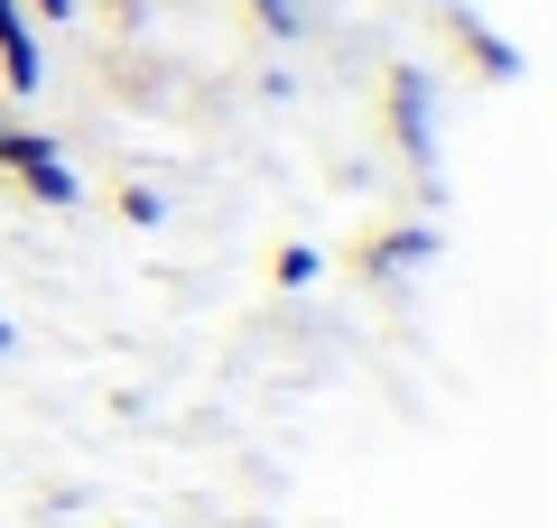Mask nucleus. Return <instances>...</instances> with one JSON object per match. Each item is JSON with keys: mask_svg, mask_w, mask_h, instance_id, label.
Instances as JSON below:
<instances>
[{"mask_svg": "<svg viewBox=\"0 0 557 528\" xmlns=\"http://www.w3.org/2000/svg\"><path fill=\"white\" fill-rule=\"evenodd\" d=\"M0 84H10V93H38L47 84V56H38V28H28V10L20 0H0Z\"/></svg>", "mask_w": 557, "mask_h": 528, "instance_id": "nucleus-3", "label": "nucleus"}, {"mask_svg": "<svg viewBox=\"0 0 557 528\" xmlns=\"http://www.w3.org/2000/svg\"><path fill=\"white\" fill-rule=\"evenodd\" d=\"M0 176H20L28 204H75V196H84L75 158H65L47 130H0Z\"/></svg>", "mask_w": 557, "mask_h": 528, "instance_id": "nucleus-1", "label": "nucleus"}, {"mask_svg": "<svg viewBox=\"0 0 557 528\" xmlns=\"http://www.w3.org/2000/svg\"><path fill=\"white\" fill-rule=\"evenodd\" d=\"M391 130L409 149V167H437V75L428 65H399L391 75Z\"/></svg>", "mask_w": 557, "mask_h": 528, "instance_id": "nucleus-2", "label": "nucleus"}, {"mask_svg": "<svg viewBox=\"0 0 557 528\" xmlns=\"http://www.w3.org/2000/svg\"><path fill=\"white\" fill-rule=\"evenodd\" d=\"M418 10H437V20H446V10H465V0H418Z\"/></svg>", "mask_w": 557, "mask_h": 528, "instance_id": "nucleus-11", "label": "nucleus"}, {"mask_svg": "<svg viewBox=\"0 0 557 528\" xmlns=\"http://www.w3.org/2000/svg\"><path fill=\"white\" fill-rule=\"evenodd\" d=\"M317 269H325V251L317 241H288V251H278V288L298 297V288H317Z\"/></svg>", "mask_w": 557, "mask_h": 528, "instance_id": "nucleus-6", "label": "nucleus"}, {"mask_svg": "<svg viewBox=\"0 0 557 528\" xmlns=\"http://www.w3.org/2000/svg\"><path fill=\"white\" fill-rule=\"evenodd\" d=\"M251 20L270 28V38H298V28H307V0H251Z\"/></svg>", "mask_w": 557, "mask_h": 528, "instance_id": "nucleus-7", "label": "nucleus"}, {"mask_svg": "<svg viewBox=\"0 0 557 528\" xmlns=\"http://www.w3.org/2000/svg\"><path fill=\"white\" fill-rule=\"evenodd\" d=\"M10 343H20V325H10V315H0V352H10Z\"/></svg>", "mask_w": 557, "mask_h": 528, "instance_id": "nucleus-10", "label": "nucleus"}, {"mask_svg": "<svg viewBox=\"0 0 557 528\" xmlns=\"http://www.w3.org/2000/svg\"><path fill=\"white\" fill-rule=\"evenodd\" d=\"M446 28H456V47H465V56H474L493 84H520V75H530V56H520L511 38H493V28H483L474 10H446Z\"/></svg>", "mask_w": 557, "mask_h": 528, "instance_id": "nucleus-4", "label": "nucleus"}, {"mask_svg": "<svg viewBox=\"0 0 557 528\" xmlns=\"http://www.w3.org/2000/svg\"><path fill=\"white\" fill-rule=\"evenodd\" d=\"M121 214H131V223H168V196H159V186H131V196H121Z\"/></svg>", "mask_w": 557, "mask_h": 528, "instance_id": "nucleus-8", "label": "nucleus"}, {"mask_svg": "<svg viewBox=\"0 0 557 528\" xmlns=\"http://www.w3.org/2000/svg\"><path fill=\"white\" fill-rule=\"evenodd\" d=\"M428 260H437V223H399L391 241L362 251V269H372V278H399V269H428Z\"/></svg>", "mask_w": 557, "mask_h": 528, "instance_id": "nucleus-5", "label": "nucleus"}, {"mask_svg": "<svg viewBox=\"0 0 557 528\" xmlns=\"http://www.w3.org/2000/svg\"><path fill=\"white\" fill-rule=\"evenodd\" d=\"M20 10H38V20H75V0H20Z\"/></svg>", "mask_w": 557, "mask_h": 528, "instance_id": "nucleus-9", "label": "nucleus"}]
</instances>
